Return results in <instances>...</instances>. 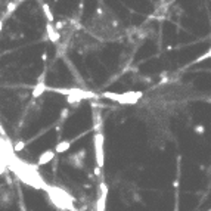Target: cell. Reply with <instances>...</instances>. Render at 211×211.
Listing matches in <instances>:
<instances>
[{
  "mask_svg": "<svg viewBox=\"0 0 211 211\" xmlns=\"http://www.w3.org/2000/svg\"><path fill=\"white\" fill-rule=\"evenodd\" d=\"M173 186H174L176 189H177V188H179V180H177V179H176V180H174V182H173Z\"/></svg>",
  "mask_w": 211,
  "mask_h": 211,
  "instance_id": "7c38bea8",
  "label": "cell"
},
{
  "mask_svg": "<svg viewBox=\"0 0 211 211\" xmlns=\"http://www.w3.org/2000/svg\"><path fill=\"white\" fill-rule=\"evenodd\" d=\"M93 143H95L96 163H97V167H99V168H102L103 164H105V157H103V136H102V133H101V130L95 133Z\"/></svg>",
  "mask_w": 211,
  "mask_h": 211,
  "instance_id": "6da1fadb",
  "label": "cell"
},
{
  "mask_svg": "<svg viewBox=\"0 0 211 211\" xmlns=\"http://www.w3.org/2000/svg\"><path fill=\"white\" fill-rule=\"evenodd\" d=\"M106 198H108V186L105 183H101V195L97 199V211H105Z\"/></svg>",
  "mask_w": 211,
  "mask_h": 211,
  "instance_id": "277c9868",
  "label": "cell"
},
{
  "mask_svg": "<svg viewBox=\"0 0 211 211\" xmlns=\"http://www.w3.org/2000/svg\"><path fill=\"white\" fill-rule=\"evenodd\" d=\"M95 174H96V176H101V168H99L97 165L95 167Z\"/></svg>",
  "mask_w": 211,
  "mask_h": 211,
  "instance_id": "8fae6325",
  "label": "cell"
},
{
  "mask_svg": "<svg viewBox=\"0 0 211 211\" xmlns=\"http://www.w3.org/2000/svg\"><path fill=\"white\" fill-rule=\"evenodd\" d=\"M55 155H56V152L53 149H48L44 151V152H41L39 158H37V165H46L49 164L50 161H53L55 159Z\"/></svg>",
  "mask_w": 211,
  "mask_h": 211,
  "instance_id": "3957f363",
  "label": "cell"
},
{
  "mask_svg": "<svg viewBox=\"0 0 211 211\" xmlns=\"http://www.w3.org/2000/svg\"><path fill=\"white\" fill-rule=\"evenodd\" d=\"M2 30H3V19H0V33H2Z\"/></svg>",
  "mask_w": 211,
  "mask_h": 211,
  "instance_id": "4fadbf2b",
  "label": "cell"
},
{
  "mask_svg": "<svg viewBox=\"0 0 211 211\" xmlns=\"http://www.w3.org/2000/svg\"><path fill=\"white\" fill-rule=\"evenodd\" d=\"M195 133H198V134H204L205 133V127L202 126V124H198V126H195Z\"/></svg>",
  "mask_w": 211,
  "mask_h": 211,
  "instance_id": "9c48e42d",
  "label": "cell"
},
{
  "mask_svg": "<svg viewBox=\"0 0 211 211\" xmlns=\"http://www.w3.org/2000/svg\"><path fill=\"white\" fill-rule=\"evenodd\" d=\"M71 148V142L69 140H62V142L56 143V146H55V152L56 154H64V152H67V151Z\"/></svg>",
  "mask_w": 211,
  "mask_h": 211,
  "instance_id": "5b68a950",
  "label": "cell"
},
{
  "mask_svg": "<svg viewBox=\"0 0 211 211\" xmlns=\"http://www.w3.org/2000/svg\"><path fill=\"white\" fill-rule=\"evenodd\" d=\"M46 90V86L43 84V83H40V84H37L34 87V90H33V97H39V96L43 93Z\"/></svg>",
  "mask_w": 211,
  "mask_h": 211,
  "instance_id": "8992f818",
  "label": "cell"
},
{
  "mask_svg": "<svg viewBox=\"0 0 211 211\" xmlns=\"http://www.w3.org/2000/svg\"><path fill=\"white\" fill-rule=\"evenodd\" d=\"M43 12H44V15H46L49 24H52V22H53V15H52V12H50V9H49L48 5H43Z\"/></svg>",
  "mask_w": 211,
  "mask_h": 211,
  "instance_id": "52a82bcc",
  "label": "cell"
},
{
  "mask_svg": "<svg viewBox=\"0 0 211 211\" xmlns=\"http://www.w3.org/2000/svg\"><path fill=\"white\" fill-rule=\"evenodd\" d=\"M207 58H211V48H210V50H208V52H205V53L202 55V56H201V58H198V59H197V62H201V61H204V59H207Z\"/></svg>",
  "mask_w": 211,
  "mask_h": 211,
  "instance_id": "30bf717a",
  "label": "cell"
},
{
  "mask_svg": "<svg viewBox=\"0 0 211 211\" xmlns=\"http://www.w3.org/2000/svg\"><path fill=\"white\" fill-rule=\"evenodd\" d=\"M25 146H27V142H25V140H19V142L14 146V151L15 152H21V151L25 149Z\"/></svg>",
  "mask_w": 211,
  "mask_h": 211,
  "instance_id": "ba28073f",
  "label": "cell"
},
{
  "mask_svg": "<svg viewBox=\"0 0 211 211\" xmlns=\"http://www.w3.org/2000/svg\"><path fill=\"white\" fill-rule=\"evenodd\" d=\"M105 97H109L112 101H118L121 103H134L142 96V92H129V93H123V95H112V93H105Z\"/></svg>",
  "mask_w": 211,
  "mask_h": 211,
  "instance_id": "7a4b0ae2",
  "label": "cell"
}]
</instances>
